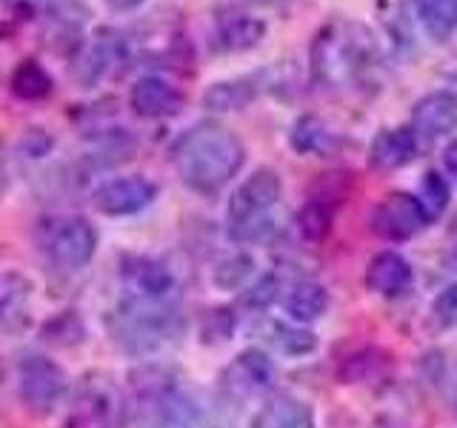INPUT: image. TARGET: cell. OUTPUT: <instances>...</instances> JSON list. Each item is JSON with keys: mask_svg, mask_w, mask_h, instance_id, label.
Here are the masks:
<instances>
[{"mask_svg": "<svg viewBox=\"0 0 457 428\" xmlns=\"http://www.w3.org/2000/svg\"><path fill=\"white\" fill-rule=\"evenodd\" d=\"M243 163L246 146L235 132L220 123H197L175 140L171 146V166L180 183L195 194H218L232 183Z\"/></svg>", "mask_w": 457, "mask_h": 428, "instance_id": "obj_1", "label": "cell"}, {"mask_svg": "<svg viewBox=\"0 0 457 428\" xmlns=\"http://www.w3.org/2000/svg\"><path fill=\"white\" fill-rule=\"evenodd\" d=\"M309 61L318 83L328 86V89H352L375 69L378 40L363 23L332 21L314 37Z\"/></svg>", "mask_w": 457, "mask_h": 428, "instance_id": "obj_2", "label": "cell"}, {"mask_svg": "<svg viewBox=\"0 0 457 428\" xmlns=\"http://www.w3.org/2000/svg\"><path fill=\"white\" fill-rule=\"evenodd\" d=\"M283 197V180L275 169L261 166L243 180L228 197L226 232L237 246H257L278 232L275 211Z\"/></svg>", "mask_w": 457, "mask_h": 428, "instance_id": "obj_3", "label": "cell"}, {"mask_svg": "<svg viewBox=\"0 0 457 428\" xmlns=\"http://www.w3.org/2000/svg\"><path fill=\"white\" fill-rule=\"evenodd\" d=\"M114 342L137 357H146L166 349L180 334V317L171 303H140L120 300L106 317Z\"/></svg>", "mask_w": 457, "mask_h": 428, "instance_id": "obj_4", "label": "cell"}, {"mask_svg": "<svg viewBox=\"0 0 457 428\" xmlns=\"http://www.w3.org/2000/svg\"><path fill=\"white\" fill-rule=\"evenodd\" d=\"M129 403L112 374L92 371L71 391L66 428H126Z\"/></svg>", "mask_w": 457, "mask_h": 428, "instance_id": "obj_5", "label": "cell"}, {"mask_svg": "<svg viewBox=\"0 0 457 428\" xmlns=\"http://www.w3.org/2000/svg\"><path fill=\"white\" fill-rule=\"evenodd\" d=\"M97 228L83 214H57L40 226V246L57 271H83L95 260Z\"/></svg>", "mask_w": 457, "mask_h": 428, "instance_id": "obj_6", "label": "cell"}, {"mask_svg": "<svg viewBox=\"0 0 457 428\" xmlns=\"http://www.w3.org/2000/svg\"><path fill=\"white\" fill-rule=\"evenodd\" d=\"M18 394L32 417L46 420L69 399V377L52 357L23 354L18 363Z\"/></svg>", "mask_w": 457, "mask_h": 428, "instance_id": "obj_7", "label": "cell"}, {"mask_svg": "<svg viewBox=\"0 0 457 428\" xmlns=\"http://www.w3.org/2000/svg\"><path fill=\"white\" fill-rule=\"evenodd\" d=\"M428 226L418 194L389 192L369 211V232L386 243H406Z\"/></svg>", "mask_w": 457, "mask_h": 428, "instance_id": "obj_8", "label": "cell"}, {"mask_svg": "<svg viewBox=\"0 0 457 428\" xmlns=\"http://www.w3.org/2000/svg\"><path fill=\"white\" fill-rule=\"evenodd\" d=\"M271 385H275V363L269 360L263 349L240 351L220 374V389L235 403H249V399L263 397L271 391Z\"/></svg>", "mask_w": 457, "mask_h": 428, "instance_id": "obj_9", "label": "cell"}, {"mask_svg": "<svg viewBox=\"0 0 457 428\" xmlns=\"http://www.w3.org/2000/svg\"><path fill=\"white\" fill-rule=\"evenodd\" d=\"M157 197V185L143 175H120L100 180L92 192V206L104 218H132L149 209Z\"/></svg>", "mask_w": 457, "mask_h": 428, "instance_id": "obj_10", "label": "cell"}, {"mask_svg": "<svg viewBox=\"0 0 457 428\" xmlns=\"http://www.w3.org/2000/svg\"><path fill=\"white\" fill-rule=\"evenodd\" d=\"M120 280L129 300L140 303H169L178 289V277L163 260L157 257H126L120 266Z\"/></svg>", "mask_w": 457, "mask_h": 428, "instance_id": "obj_11", "label": "cell"}, {"mask_svg": "<svg viewBox=\"0 0 457 428\" xmlns=\"http://www.w3.org/2000/svg\"><path fill=\"white\" fill-rule=\"evenodd\" d=\"M411 132L420 143H435L457 132V92L437 89L411 106Z\"/></svg>", "mask_w": 457, "mask_h": 428, "instance_id": "obj_12", "label": "cell"}, {"mask_svg": "<svg viewBox=\"0 0 457 428\" xmlns=\"http://www.w3.org/2000/svg\"><path fill=\"white\" fill-rule=\"evenodd\" d=\"M363 283L371 294L386 297V300H397L411 292L414 285V268L400 251H378L366 266Z\"/></svg>", "mask_w": 457, "mask_h": 428, "instance_id": "obj_13", "label": "cell"}, {"mask_svg": "<svg viewBox=\"0 0 457 428\" xmlns=\"http://www.w3.org/2000/svg\"><path fill=\"white\" fill-rule=\"evenodd\" d=\"M418 149H420V140L411 132V126L380 128L369 143L366 163L371 171H395V169L409 166L414 157H418Z\"/></svg>", "mask_w": 457, "mask_h": 428, "instance_id": "obj_14", "label": "cell"}, {"mask_svg": "<svg viewBox=\"0 0 457 428\" xmlns=\"http://www.w3.org/2000/svg\"><path fill=\"white\" fill-rule=\"evenodd\" d=\"M129 103H132V109L140 114V118L161 120V118H175L186 100L178 86L169 83L166 78L143 75L132 86V92H129Z\"/></svg>", "mask_w": 457, "mask_h": 428, "instance_id": "obj_15", "label": "cell"}, {"mask_svg": "<svg viewBox=\"0 0 457 428\" xmlns=\"http://www.w3.org/2000/svg\"><path fill=\"white\" fill-rule=\"evenodd\" d=\"M280 303H283L286 317H289L292 323L309 325L314 320H320L328 311V292H326L323 283L312 280V277L295 280L289 289L280 294Z\"/></svg>", "mask_w": 457, "mask_h": 428, "instance_id": "obj_16", "label": "cell"}, {"mask_svg": "<svg viewBox=\"0 0 457 428\" xmlns=\"http://www.w3.org/2000/svg\"><path fill=\"white\" fill-rule=\"evenodd\" d=\"M252 428H318V417L306 399L278 394L254 414Z\"/></svg>", "mask_w": 457, "mask_h": 428, "instance_id": "obj_17", "label": "cell"}, {"mask_svg": "<svg viewBox=\"0 0 457 428\" xmlns=\"http://www.w3.org/2000/svg\"><path fill=\"white\" fill-rule=\"evenodd\" d=\"M375 14L389 49L397 57H406L414 49V23L406 0H375Z\"/></svg>", "mask_w": 457, "mask_h": 428, "instance_id": "obj_18", "label": "cell"}, {"mask_svg": "<svg viewBox=\"0 0 457 428\" xmlns=\"http://www.w3.org/2000/svg\"><path fill=\"white\" fill-rule=\"evenodd\" d=\"M120 57H123L120 37H112L109 32H104L80 52L75 69H71V75H75L86 86V89H89V86H95L100 78H104L106 71L120 61Z\"/></svg>", "mask_w": 457, "mask_h": 428, "instance_id": "obj_19", "label": "cell"}, {"mask_svg": "<svg viewBox=\"0 0 457 428\" xmlns=\"http://www.w3.org/2000/svg\"><path fill=\"white\" fill-rule=\"evenodd\" d=\"M266 32H269L266 23L261 18H254V14H232V18L220 21L218 35H214V46L228 54H240L261 46Z\"/></svg>", "mask_w": 457, "mask_h": 428, "instance_id": "obj_20", "label": "cell"}, {"mask_svg": "<svg viewBox=\"0 0 457 428\" xmlns=\"http://www.w3.org/2000/svg\"><path fill=\"white\" fill-rule=\"evenodd\" d=\"M337 132L326 120L314 118V114H303L297 118L292 132H289V143L297 154L306 157H328L337 149Z\"/></svg>", "mask_w": 457, "mask_h": 428, "instance_id": "obj_21", "label": "cell"}, {"mask_svg": "<svg viewBox=\"0 0 457 428\" xmlns=\"http://www.w3.org/2000/svg\"><path fill=\"white\" fill-rule=\"evenodd\" d=\"M263 334L269 349H275L283 357H309L320 346V340L312 328L292 320H266Z\"/></svg>", "mask_w": 457, "mask_h": 428, "instance_id": "obj_22", "label": "cell"}, {"mask_svg": "<svg viewBox=\"0 0 457 428\" xmlns=\"http://www.w3.org/2000/svg\"><path fill=\"white\" fill-rule=\"evenodd\" d=\"M414 18L435 43L452 40L457 29V0H411Z\"/></svg>", "mask_w": 457, "mask_h": 428, "instance_id": "obj_23", "label": "cell"}, {"mask_svg": "<svg viewBox=\"0 0 457 428\" xmlns=\"http://www.w3.org/2000/svg\"><path fill=\"white\" fill-rule=\"evenodd\" d=\"M257 97V86L252 78H232V80H218L204 92V106L209 111H240L246 109Z\"/></svg>", "mask_w": 457, "mask_h": 428, "instance_id": "obj_24", "label": "cell"}, {"mask_svg": "<svg viewBox=\"0 0 457 428\" xmlns=\"http://www.w3.org/2000/svg\"><path fill=\"white\" fill-rule=\"evenodd\" d=\"M9 89L14 97L26 100V103H35V100H43L52 95L54 80L37 61H21L9 78Z\"/></svg>", "mask_w": 457, "mask_h": 428, "instance_id": "obj_25", "label": "cell"}, {"mask_svg": "<svg viewBox=\"0 0 457 428\" xmlns=\"http://www.w3.org/2000/svg\"><path fill=\"white\" fill-rule=\"evenodd\" d=\"M418 200H420V206L426 211L428 223L437 220L440 214L449 209V203H452V185H449V180L443 177L437 169H428L426 175H423V180H420Z\"/></svg>", "mask_w": 457, "mask_h": 428, "instance_id": "obj_26", "label": "cell"}, {"mask_svg": "<svg viewBox=\"0 0 457 428\" xmlns=\"http://www.w3.org/2000/svg\"><path fill=\"white\" fill-rule=\"evenodd\" d=\"M332 218H335L332 206L323 203L320 197H309V203L297 214V228L306 240H323L328 235V228H332Z\"/></svg>", "mask_w": 457, "mask_h": 428, "instance_id": "obj_27", "label": "cell"}, {"mask_svg": "<svg viewBox=\"0 0 457 428\" xmlns=\"http://www.w3.org/2000/svg\"><path fill=\"white\" fill-rule=\"evenodd\" d=\"M280 294H283V289H280L278 275H261L254 283H249L246 289H243V306L263 311L271 303H278Z\"/></svg>", "mask_w": 457, "mask_h": 428, "instance_id": "obj_28", "label": "cell"}, {"mask_svg": "<svg viewBox=\"0 0 457 428\" xmlns=\"http://www.w3.org/2000/svg\"><path fill=\"white\" fill-rule=\"evenodd\" d=\"M252 277V260L246 254H232L226 257V260L214 268V285H220V289H228L235 292L240 285H246V280Z\"/></svg>", "mask_w": 457, "mask_h": 428, "instance_id": "obj_29", "label": "cell"}, {"mask_svg": "<svg viewBox=\"0 0 457 428\" xmlns=\"http://www.w3.org/2000/svg\"><path fill=\"white\" fill-rule=\"evenodd\" d=\"M432 320L437 328H452L457 325V283H449L446 289H440L432 300Z\"/></svg>", "mask_w": 457, "mask_h": 428, "instance_id": "obj_30", "label": "cell"}, {"mask_svg": "<svg viewBox=\"0 0 457 428\" xmlns=\"http://www.w3.org/2000/svg\"><path fill=\"white\" fill-rule=\"evenodd\" d=\"M443 166H446L449 177L457 183V137H454V140H449V146L443 149Z\"/></svg>", "mask_w": 457, "mask_h": 428, "instance_id": "obj_31", "label": "cell"}, {"mask_svg": "<svg viewBox=\"0 0 457 428\" xmlns=\"http://www.w3.org/2000/svg\"><path fill=\"white\" fill-rule=\"evenodd\" d=\"M104 4H109L112 9H118V12H129V9H137L143 0H104Z\"/></svg>", "mask_w": 457, "mask_h": 428, "instance_id": "obj_32", "label": "cell"}, {"mask_svg": "<svg viewBox=\"0 0 457 428\" xmlns=\"http://www.w3.org/2000/svg\"><path fill=\"white\" fill-rule=\"evenodd\" d=\"M6 163H4V137H0V197L6 192Z\"/></svg>", "mask_w": 457, "mask_h": 428, "instance_id": "obj_33", "label": "cell"}, {"mask_svg": "<svg viewBox=\"0 0 457 428\" xmlns=\"http://www.w3.org/2000/svg\"><path fill=\"white\" fill-rule=\"evenodd\" d=\"M449 257H452V263L457 266V226L452 228V235H449Z\"/></svg>", "mask_w": 457, "mask_h": 428, "instance_id": "obj_34", "label": "cell"}, {"mask_svg": "<svg viewBox=\"0 0 457 428\" xmlns=\"http://www.w3.org/2000/svg\"><path fill=\"white\" fill-rule=\"evenodd\" d=\"M14 4H21V6L35 9V6H49V4H54V0H14Z\"/></svg>", "mask_w": 457, "mask_h": 428, "instance_id": "obj_35", "label": "cell"}, {"mask_svg": "<svg viewBox=\"0 0 457 428\" xmlns=\"http://www.w3.org/2000/svg\"><path fill=\"white\" fill-rule=\"evenodd\" d=\"M4 380H6V368H4V363H0V391H4Z\"/></svg>", "mask_w": 457, "mask_h": 428, "instance_id": "obj_36", "label": "cell"}, {"mask_svg": "<svg viewBox=\"0 0 457 428\" xmlns=\"http://www.w3.org/2000/svg\"><path fill=\"white\" fill-rule=\"evenodd\" d=\"M161 428H186V425H178V423H166V425H161Z\"/></svg>", "mask_w": 457, "mask_h": 428, "instance_id": "obj_37", "label": "cell"}]
</instances>
